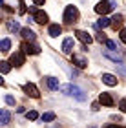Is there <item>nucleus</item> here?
Returning a JSON list of instances; mask_svg holds the SVG:
<instances>
[{
	"mask_svg": "<svg viewBox=\"0 0 126 128\" xmlns=\"http://www.w3.org/2000/svg\"><path fill=\"white\" fill-rule=\"evenodd\" d=\"M33 2H35V6H44L46 0H33Z\"/></svg>",
	"mask_w": 126,
	"mask_h": 128,
	"instance_id": "obj_31",
	"label": "nucleus"
},
{
	"mask_svg": "<svg viewBox=\"0 0 126 128\" xmlns=\"http://www.w3.org/2000/svg\"><path fill=\"white\" fill-rule=\"evenodd\" d=\"M77 18H79V9L73 4L66 6V9H64V22L66 24H73V22H77Z\"/></svg>",
	"mask_w": 126,
	"mask_h": 128,
	"instance_id": "obj_2",
	"label": "nucleus"
},
{
	"mask_svg": "<svg viewBox=\"0 0 126 128\" xmlns=\"http://www.w3.org/2000/svg\"><path fill=\"white\" fill-rule=\"evenodd\" d=\"M112 9H113V4L108 2V0H101V2H97V6H95V13L102 15V16H106V13H110Z\"/></svg>",
	"mask_w": 126,
	"mask_h": 128,
	"instance_id": "obj_3",
	"label": "nucleus"
},
{
	"mask_svg": "<svg viewBox=\"0 0 126 128\" xmlns=\"http://www.w3.org/2000/svg\"><path fill=\"white\" fill-rule=\"evenodd\" d=\"M4 101L9 104V106H15V97H11V95H5L4 97Z\"/></svg>",
	"mask_w": 126,
	"mask_h": 128,
	"instance_id": "obj_26",
	"label": "nucleus"
},
{
	"mask_svg": "<svg viewBox=\"0 0 126 128\" xmlns=\"http://www.w3.org/2000/svg\"><path fill=\"white\" fill-rule=\"evenodd\" d=\"M104 57H108V59H112L115 64H123V55L119 53V51H115V50H106L104 51Z\"/></svg>",
	"mask_w": 126,
	"mask_h": 128,
	"instance_id": "obj_7",
	"label": "nucleus"
},
{
	"mask_svg": "<svg viewBox=\"0 0 126 128\" xmlns=\"http://www.w3.org/2000/svg\"><path fill=\"white\" fill-rule=\"evenodd\" d=\"M0 48H2V51H9V48H11V40H9V38H4L2 44H0Z\"/></svg>",
	"mask_w": 126,
	"mask_h": 128,
	"instance_id": "obj_22",
	"label": "nucleus"
},
{
	"mask_svg": "<svg viewBox=\"0 0 126 128\" xmlns=\"http://www.w3.org/2000/svg\"><path fill=\"white\" fill-rule=\"evenodd\" d=\"M102 82L108 86H117V77L112 73H102Z\"/></svg>",
	"mask_w": 126,
	"mask_h": 128,
	"instance_id": "obj_13",
	"label": "nucleus"
},
{
	"mask_svg": "<svg viewBox=\"0 0 126 128\" xmlns=\"http://www.w3.org/2000/svg\"><path fill=\"white\" fill-rule=\"evenodd\" d=\"M20 33H22V37H24L26 42H27V40H29V42H33V40H35V33H33L29 28H24V30H22Z\"/></svg>",
	"mask_w": 126,
	"mask_h": 128,
	"instance_id": "obj_15",
	"label": "nucleus"
},
{
	"mask_svg": "<svg viewBox=\"0 0 126 128\" xmlns=\"http://www.w3.org/2000/svg\"><path fill=\"white\" fill-rule=\"evenodd\" d=\"M26 117L29 119V121H35V119L38 117V114L35 112V110H31V112H27V114H26Z\"/></svg>",
	"mask_w": 126,
	"mask_h": 128,
	"instance_id": "obj_24",
	"label": "nucleus"
},
{
	"mask_svg": "<svg viewBox=\"0 0 126 128\" xmlns=\"http://www.w3.org/2000/svg\"><path fill=\"white\" fill-rule=\"evenodd\" d=\"M95 40H97V42H108V38H106V35H104V33H97Z\"/></svg>",
	"mask_w": 126,
	"mask_h": 128,
	"instance_id": "obj_25",
	"label": "nucleus"
},
{
	"mask_svg": "<svg viewBox=\"0 0 126 128\" xmlns=\"http://www.w3.org/2000/svg\"><path fill=\"white\" fill-rule=\"evenodd\" d=\"M0 70H2V73L5 75V73H7L9 70H11V64H9V62H5V60H2V62H0Z\"/></svg>",
	"mask_w": 126,
	"mask_h": 128,
	"instance_id": "obj_23",
	"label": "nucleus"
},
{
	"mask_svg": "<svg viewBox=\"0 0 126 128\" xmlns=\"http://www.w3.org/2000/svg\"><path fill=\"white\" fill-rule=\"evenodd\" d=\"M99 30H104V28L108 26H112V18H108V16H101L99 20H97V24H95Z\"/></svg>",
	"mask_w": 126,
	"mask_h": 128,
	"instance_id": "obj_14",
	"label": "nucleus"
},
{
	"mask_svg": "<svg viewBox=\"0 0 126 128\" xmlns=\"http://www.w3.org/2000/svg\"><path fill=\"white\" fill-rule=\"evenodd\" d=\"M73 38L71 37H68V38H64V42H62V51H64L66 55H71V51H73Z\"/></svg>",
	"mask_w": 126,
	"mask_h": 128,
	"instance_id": "obj_11",
	"label": "nucleus"
},
{
	"mask_svg": "<svg viewBox=\"0 0 126 128\" xmlns=\"http://www.w3.org/2000/svg\"><path fill=\"white\" fill-rule=\"evenodd\" d=\"M71 62L75 64L77 68H86V66H88V59H86L84 55H79V53L71 55Z\"/></svg>",
	"mask_w": 126,
	"mask_h": 128,
	"instance_id": "obj_8",
	"label": "nucleus"
},
{
	"mask_svg": "<svg viewBox=\"0 0 126 128\" xmlns=\"http://www.w3.org/2000/svg\"><path fill=\"white\" fill-rule=\"evenodd\" d=\"M106 46H108L110 50H115V42H113V40H108V42H106Z\"/></svg>",
	"mask_w": 126,
	"mask_h": 128,
	"instance_id": "obj_30",
	"label": "nucleus"
},
{
	"mask_svg": "<svg viewBox=\"0 0 126 128\" xmlns=\"http://www.w3.org/2000/svg\"><path fill=\"white\" fill-rule=\"evenodd\" d=\"M124 128H126V126H124Z\"/></svg>",
	"mask_w": 126,
	"mask_h": 128,
	"instance_id": "obj_34",
	"label": "nucleus"
},
{
	"mask_svg": "<svg viewBox=\"0 0 126 128\" xmlns=\"http://www.w3.org/2000/svg\"><path fill=\"white\" fill-rule=\"evenodd\" d=\"M33 20H35L37 24H42L44 26V24H48L49 18H48V13H44L42 9H37L35 13H33Z\"/></svg>",
	"mask_w": 126,
	"mask_h": 128,
	"instance_id": "obj_9",
	"label": "nucleus"
},
{
	"mask_svg": "<svg viewBox=\"0 0 126 128\" xmlns=\"http://www.w3.org/2000/svg\"><path fill=\"white\" fill-rule=\"evenodd\" d=\"M9 64H11L13 68H20L22 64H24V53H22V51L13 53V55H11V59H9Z\"/></svg>",
	"mask_w": 126,
	"mask_h": 128,
	"instance_id": "obj_6",
	"label": "nucleus"
},
{
	"mask_svg": "<svg viewBox=\"0 0 126 128\" xmlns=\"http://www.w3.org/2000/svg\"><path fill=\"white\" fill-rule=\"evenodd\" d=\"M24 92H26L29 97H33V99H38V97H40V92H38V88H37L33 82H26V84H24Z\"/></svg>",
	"mask_w": 126,
	"mask_h": 128,
	"instance_id": "obj_5",
	"label": "nucleus"
},
{
	"mask_svg": "<svg viewBox=\"0 0 126 128\" xmlns=\"http://www.w3.org/2000/svg\"><path fill=\"white\" fill-rule=\"evenodd\" d=\"M99 102L104 104V106H113V99L110 94H106V92H102V94L99 95Z\"/></svg>",
	"mask_w": 126,
	"mask_h": 128,
	"instance_id": "obj_12",
	"label": "nucleus"
},
{
	"mask_svg": "<svg viewBox=\"0 0 126 128\" xmlns=\"http://www.w3.org/2000/svg\"><path fill=\"white\" fill-rule=\"evenodd\" d=\"M18 6H20V8H18V11H20V13H26V6H24V2H22V0L18 2Z\"/></svg>",
	"mask_w": 126,
	"mask_h": 128,
	"instance_id": "obj_29",
	"label": "nucleus"
},
{
	"mask_svg": "<svg viewBox=\"0 0 126 128\" xmlns=\"http://www.w3.org/2000/svg\"><path fill=\"white\" fill-rule=\"evenodd\" d=\"M46 80H48V86H49V90H59V88H60V84H59V79H55V77H48Z\"/></svg>",
	"mask_w": 126,
	"mask_h": 128,
	"instance_id": "obj_17",
	"label": "nucleus"
},
{
	"mask_svg": "<svg viewBox=\"0 0 126 128\" xmlns=\"http://www.w3.org/2000/svg\"><path fill=\"white\" fill-rule=\"evenodd\" d=\"M75 35H77V38L81 40L84 46H86V44H91V40H93V37H91L88 31H81V30H79V31H75Z\"/></svg>",
	"mask_w": 126,
	"mask_h": 128,
	"instance_id": "obj_10",
	"label": "nucleus"
},
{
	"mask_svg": "<svg viewBox=\"0 0 126 128\" xmlns=\"http://www.w3.org/2000/svg\"><path fill=\"white\" fill-rule=\"evenodd\" d=\"M22 53L24 55H38L40 53V48L37 44H29V42H22Z\"/></svg>",
	"mask_w": 126,
	"mask_h": 128,
	"instance_id": "obj_4",
	"label": "nucleus"
},
{
	"mask_svg": "<svg viewBox=\"0 0 126 128\" xmlns=\"http://www.w3.org/2000/svg\"><path fill=\"white\" fill-rule=\"evenodd\" d=\"M0 123H2V124L9 123V112H7V110H2V112H0Z\"/></svg>",
	"mask_w": 126,
	"mask_h": 128,
	"instance_id": "obj_19",
	"label": "nucleus"
},
{
	"mask_svg": "<svg viewBox=\"0 0 126 128\" xmlns=\"http://www.w3.org/2000/svg\"><path fill=\"white\" fill-rule=\"evenodd\" d=\"M119 38H121L123 44H126V30H121V31H119Z\"/></svg>",
	"mask_w": 126,
	"mask_h": 128,
	"instance_id": "obj_27",
	"label": "nucleus"
},
{
	"mask_svg": "<svg viewBox=\"0 0 126 128\" xmlns=\"http://www.w3.org/2000/svg\"><path fill=\"white\" fill-rule=\"evenodd\" d=\"M60 92H62V94H66V95L75 97L77 101H86L84 92H82L81 88H79V86H73V84H64V86H60Z\"/></svg>",
	"mask_w": 126,
	"mask_h": 128,
	"instance_id": "obj_1",
	"label": "nucleus"
},
{
	"mask_svg": "<svg viewBox=\"0 0 126 128\" xmlns=\"http://www.w3.org/2000/svg\"><path fill=\"white\" fill-rule=\"evenodd\" d=\"M121 24H123V15H115V16L112 18V26L117 30V28L121 26Z\"/></svg>",
	"mask_w": 126,
	"mask_h": 128,
	"instance_id": "obj_20",
	"label": "nucleus"
},
{
	"mask_svg": "<svg viewBox=\"0 0 126 128\" xmlns=\"http://www.w3.org/2000/svg\"><path fill=\"white\" fill-rule=\"evenodd\" d=\"M123 72H124V73H126V70H123Z\"/></svg>",
	"mask_w": 126,
	"mask_h": 128,
	"instance_id": "obj_33",
	"label": "nucleus"
},
{
	"mask_svg": "<svg viewBox=\"0 0 126 128\" xmlns=\"http://www.w3.org/2000/svg\"><path fill=\"white\" fill-rule=\"evenodd\" d=\"M60 33H62V26H59V24L49 26V37H59Z\"/></svg>",
	"mask_w": 126,
	"mask_h": 128,
	"instance_id": "obj_16",
	"label": "nucleus"
},
{
	"mask_svg": "<svg viewBox=\"0 0 126 128\" xmlns=\"http://www.w3.org/2000/svg\"><path fill=\"white\" fill-rule=\"evenodd\" d=\"M42 121H46V123H49V121H55V114H53V112H46V114H42Z\"/></svg>",
	"mask_w": 126,
	"mask_h": 128,
	"instance_id": "obj_21",
	"label": "nucleus"
},
{
	"mask_svg": "<svg viewBox=\"0 0 126 128\" xmlns=\"http://www.w3.org/2000/svg\"><path fill=\"white\" fill-rule=\"evenodd\" d=\"M7 30H9V31H22L16 20H7Z\"/></svg>",
	"mask_w": 126,
	"mask_h": 128,
	"instance_id": "obj_18",
	"label": "nucleus"
},
{
	"mask_svg": "<svg viewBox=\"0 0 126 128\" xmlns=\"http://www.w3.org/2000/svg\"><path fill=\"white\" fill-rule=\"evenodd\" d=\"M104 128H121L119 124H108V126H104Z\"/></svg>",
	"mask_w": 126,
	"mask_h": 128,
	"instance_id": "obj_32",
	"label": "nucleus"
},
{
	"mask_svg": "<svg viewBox=\"0 0 126 128\" xmlns=\"http://www.w3.org/2000/svg\"><path fill=\"white\" fill-rule=\"evenodd\" d=\"M119 108H121L123 114H126V99H121V102H119Z\"/></svg>",
	"mask_w": 126,
	"mask_h": 128,
	"instance_id": "obj_28",
	"label": "nucleus"
}]
</instances>
